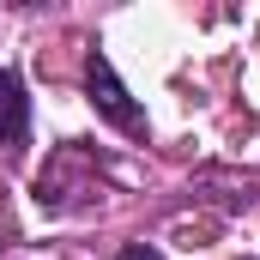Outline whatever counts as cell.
<instances>
[{
  "label": "cell",
  "mask_w": 260,
  "mask_h": 260,
  "mask_svg": "<svg viewBox=\"0 0 260 260\" xmlns=\"http://www.w3.org/2000/svg\"><path fill=\"white\" fill-rule=\"evenodd\" d=\"M30 133V97L12 67H0V145H18Z\"/></svg>",
  "instance_id": "obj_2"
},
{
  "label": "cell",
  "mask_w": 260,
  "mask_h": 260,
  "mask_svg": "<svg viewBox=\"0 0 260 260\" xmlns=\"http://www.w3.org/2000/svg\"><path fill=\"white\" fill-rule=\"evenodd\" d=\"M85 91H91V109L109 121V127H121L127 139H145V109L127 97V85L115 79V67H109V55H85Z\"/></svg>",
  "instance_id": "obj_1"
},
{
  "label": "cell",
  "mask_w": 260,
  "mask_h": 260,
  "mask_svg": "<svg viewBox=\"0 0 260 260\" xmlns=\"http://www.w3.org/2000/svg\"><path fill=\"white\" fill-rule=\"evenodd\" d=\"M115 260H164V248H151V242H127Z\"/></svg>",
  "instance_id": "obj_3"
}]
</instances>
